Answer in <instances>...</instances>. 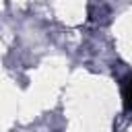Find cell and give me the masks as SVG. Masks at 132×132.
<instances>
[{
  "label": "cell",
  "instance_id": "obj_1",
  "mask_svg": "<svg viewBox=\"0 0 132 132\" xmlns=\"http://www.w3.org/2000/svg\"><path fill=\"white\" fill-rule=\"evenodd\" d=\"M122 103L126 111H132V76L122 80Z\"/></svg>",
  "mask_w": 132,
  "mask_h": 132
}]
</instances>
